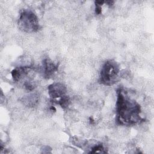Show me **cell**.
Instances as JSON below:
<instances>
[{
    "mask_svg": "<svg viewBox=\"0 0 154 154\" xmlns=\"http://www.w3.org/2000/svg\"><path fill=\"white\" fill-rule=\"evenodd\" d=\"M58 70V66L49 58H45L43 61V72L45 77L52 76Z\"/></svg>",
    "mask_w": 154,
    "mask_h": 154,
    "instance_id": "8992f818",
    "label": "cell"
},
{
    "mask_svg": "<svg viewBox=\"0 0 154 154\" xmlns=\"http://www.w3.org/2000/svg\"><path fill=\"white\" fill-rule=\"evenodd\" d=\"M105 3L108 4V5H112V4H114V1H105Z\"/></svg>",
    "mask_w": 154,
    "mask_h": 154,
    "instance_id": "9c48e42d",
    "label": "cell"
},
{
    "mask_svg": "<svg viewBox=\"0 0 154 154\" xmlns=\"http://www.w3.org/2000/svg\"><path fill=\"white\" fill-rule=\"evenodd\" d=\"M116 120L119 125L128 126L135 125L142 120L140 105L123 88L117 90Z\"/></svg>",
    "mask_w": 154,
    "mask_h": 154,
    "instance_id": "6da1fadb",
    "label": "cell"
},
{
    "mask_svg": "<svg viewBox=\"0 0 154 154\" xmlns=\"http://www.w3.org/2000/svg\"><path fill=\"white\" fill-rule=\"evenodd\" d=\"M18 23L19 28L26 32H36L40 29L37 16L29 10H24L20 13Z\"/></svg>",
    "mask_w": 154,
    "mask_h": 154,
    "instance_id": "277c9868",
    "label": "cell"
},
{
    "mask_svg": "<svg viewBox=\"0 0 154 154\" xmlns=\"http://www.w3.org/2000/svg\"><path fill=\"white\" fill-rule=\"evenodd\" d=\"M32 73H34V69L32 67H17L12 70L11 76L14 81L23 82V87L26 88L34 83L32 81Z\"/></svg>",
    "mask_w": 154,
    "mask_h": 154,
    "instance_id": "5b68a950",
    "label": "cell"
},
{
    "mask_svg": "<svg viewBox=\"0 0 154 154\" xmlns=\"http://www.w3.org/2000/svg\"><path fill=\"white\" fill-rule=\"evenodd\" d=\"M105 2L103 1H95V12L97 14H100L102 12L101 5Z\"/></svg>",
    "mask_w": 154,
    "mask_h": 154,
    "instance_id": "ba28073f",
    "label": "cell"
},
{
    "mask_svg": "<svg viewBox=\"0 0 154 154\" xmlns=\"http://www.w3.org/2000/svg\"><path fill=\"white\" fill-rule=\"evenodd\" d=\"M48 94L52 102L59 105L63 108L68 106L70 102L66 87L61 83H54L48 87Z\"/></svg>",
    "mask_w": 154,
    "mask_h": 154,
    "instance_id": "3957f363",
    "label": "cell"
},
{
    "mask_svg": "<svg viewBox=\"0 0 154 154\" xmlns=\"http://www.w3.org/2000/svg\"><path fill=\"white\" fill-rule=\"evenodd\" d=\"M106 151L105 150L104 147L100 143L95 144L94 146H93L91 148V150H90V152H89V153H106Z\"/></svg>",
    "mask_w": 154,
    "mask_h": 154,
    "instance_id": "52a82bcc",
    "label": "cell"
},
{
    "mask_svg": "<svg viewBox=\"0 0 154 154\" xmlns=\"http://www.w3.org/2000/svg\"><path fill=\"white\" fill-rule=\"evenodd\" d=\"M120 68L114 60H108L103 65L99 75V82L107 86L116 84L119 80Z\"/></svg>",
    "mask_w": 154,
    "mask_h": 154,
    "instance_id": "7a4b0ae2",
    "label": "cell"
}]
</instances>
